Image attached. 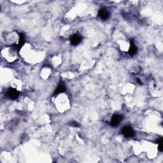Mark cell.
<instances>
[{"label":"cell","instance_id":"cell-1","mask_svg":"<svg viewBox=\"0 0 163 163\" xmlns=\"http://www.w3.org/2000/svg\"><path fill=\"white\" fill-rule=\"evenodd\" d=\"M121 132L126 138H132L135 135V130L131 126L128 125H126L122 128Z\"/></svg>","mask_w":163,"mask_h":163},{"label":"cell","instance_id":"cell-2","mask_svg":"<svg viewBox=\"0 0 163 163\" xmlns=\"http://www.w3.org/2000/svg\"><path fill=\"white\" fill-rule=\"evenodd\" d=\"M7 97L10 100H17L19 96V92L13 87H9L6 92Z\"/></svg>","mask_w":163,"mask_h":163},{"label":"cell","instance_id":"cell-3","mask_svg":"<svg viewBox=\"0 0 163 163\" xmlns=\"http://www.w3.org/2000/svg\"><path fill=\"white\" fill-rule=\"evenodd\" d=\"M123 118H124V117L122 115L114 114L111 118V120L110 122V126L113 127H117L118 126H119L121 121L123 120Z\"/></svg>","mask_w":163,"mask_h":163},{"label":"cell","instance_id":"cell-4","mask_svg":"<svg viewBox=\"0 0 163 163\" xmlns=\"http://www.w3.org/2000/svg\"><path fill=\"white\" fill-rule=\"evenodd\" d=\"M82 41V36L80 34L75 33L72 34L70 37V43L73 46L78 45Z\"/></svg>","mask_w":163,"mask_h":163},{"label":"cell","instance_id":"cell-5","mask_svg":"<svg viewBox=\"0 0 163 163\" xmlns=\"http://www.w3.org/2000/svg\"><path fill=\"white\" fill-rule=\"evenodd\" d=\"M98 17L103 21H106L110 17V13L105 8H101L98 12Z\"/></svg>","mask_w":163,"mask_h":163},{"label":"cell","instance_id":"cell-6","mask_svg":"<svg viewBox=\"0 0 163 163\" xmlns=\"http://www.w3.org/2000/svg\"><path fill=\"white\" fill-rule=\"evenodd\" d=\"M130 48H129V51H128V54L130 56H134L136 55L137 52H138V48L136 45H135L134 39H130Z\"/></svg>","mask_w":163,"mask_h":163},{"label":"cell","instance_id":"cell-7","mask_svg":"<svg viewBox=\"0 0 163 163\" xmlns=\"http://www.w3.org/2000/svg\"><path fill=\"white\" fill-rule=\"evenodd\" d=\"M66 86L65 84V83H64L62 80H61L58 83L57 88L56 89L55 91H54V96H57V95H59V94L64 92L66 91Z\"/></svg>","mask_w":163,"mask_h":163},{"label":"cell","instance_id":"cell-8","mask_svg":"<svg viewBox=\"0 0 163 163\" xmlns=\"http://www.w3.org/2000/svg\"><path fill=\"white\" fill-rule=\"evenodd\" d=\"M19 43L17 45L18 52H19V51L21 50L26 42V37H25V34H24V33H19Z\"/></svg>","mask_w":163,"mask_h":163},{"label":"cell","instance_id":"cell-9","mask_svg":"<svg viewBox=\"0 0 163 163\" xmlns=\"http://www.w3.org/2000/svg\"><path fill=\"white\" fill-rule=\"evenodd\" d=\"M69 125L71 127H78L80 126V124H79L77 122H70Z\"/></svg>","mask_w":163,"mask_h":163},{"label":"cell","instance_id":"cell-10","mask_svg":"<svg viewBox=\"0 0 163 163\" xmlns=\"http://www.w3.org/2000/svg\"><path fill=\"white\" fill-rule=\"evenodd\" d=\"M155 143H156V144H157L158 145L162 144V138H159V139H157V140L155 141Z\"/></svg>","mask_w":163,"mask_h":163},{"label":"cell","instance_id":"cell-11","mask_svg":"<svg viewBox=\"0 0 163 163\" xmlns=\"http://www.w3.org/2000/svg\"><path fill=\"white\" fill-rule=\"evenodd\" d=\"M158 150H159L160 152H162V151H163V146H162V144L158 145Z\"/></svg>","mask_w":163,"mask_h":163},{"label":"cell","instance_id":"cell-12","mask_svg":"<svg viewBox=\"0 0 163 163\" xmlns=\"http://www.w3.org/2000/svg\"><path fill=\"white\" fill-rule=\"evenodd\" d=\"M137 82H138V83H139V84H140V85H141V84H142V83L141 82V80H140L139 78H137Z\"/></svg>","mask_w":163,"mask_h":163}]
</instances>
